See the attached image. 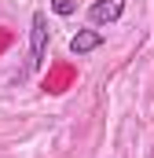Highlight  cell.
<instances>
[{
	"label": "cell",
	"instance_id": "6da1fadb",
	"mask_svg": "<svg viewBox=\"0 0 154 158\" xmlns=\"http://www.w3.org/2000/svg\"><path fill=\"white\" fill-rule=\"evenodd\" d=\"M48 44H51L48 15H44V11H33V22H30V66H33V70L44 66V59H48Z\"/></svg>",
	"mask_w": 154,
	"mask_h": 158
},
{
	"label": "cell",
	"instance_id": "7a4b0ae2",
	"mask_svg": "<svg viewBox=\"0 0 154 158\" xmlns=\"http://www.w3.org/2000/svg\"><path fill=\"white\" fill-rule=\"evenodd\" d=\"M125 4L128 0H95L88 7V22L92 26H114L117 19L125 15Z\"/></svg>",
	"mask_w": 154,
	"mask_h": 158
},
{
	"label": "cell",
	"instance_id": "3957f363",
	"mask_svg": "<svg viewBox=\"0 0 154 158\" xmlns=\"http://www.w3.org/2000/svg\"><path fill=\"white\" fill-rule=\"evenodd\" d=\"M103 44H107V37H103L99 30H77L74 37H70V52L81 59V55H88V52H95V48H103Z\"/></svg>",
	"mask_w": 154,
	"mask_h": 158
},
{
	"label": "cell",
	"instance_id": "277c9868",
	"mask_svg": "<svg viewBox=\"0 0 154 158\" xmlns=\"http://www.w3.org/2000/svg\"><path fill=\"white\" fill-rule=\"evenodd\" d=\"M51 11L66 19V15H74V11H77V0H51Z\"/></svg>",
	"mask_w": 154,
	"mask_h": 158
}]
</instances>
